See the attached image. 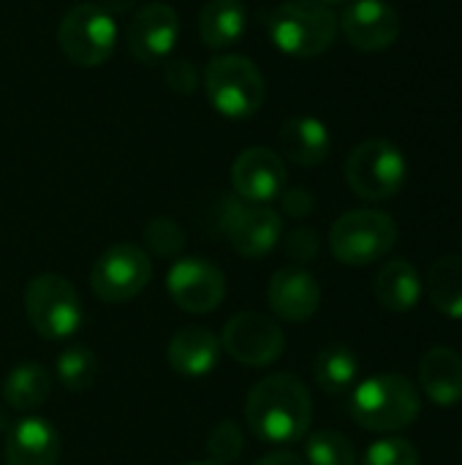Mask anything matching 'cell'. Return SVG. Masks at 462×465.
I'll return each mask as SVG.
<instances>
[{
	"label": "cell",
	"instance_id": "6da1fadb",
	"mask_svg": "<svg viewBox=\"0 0 462 465\" xmlns=\"http://www.w3.org/2000/svg\"><path fill=\"white\" fill-rule=\"evenodd\" d=\"M313 420L308 387L291 373H275L259 381L245 403V422L267 444H294L305 439Z\"/></svg>",
	"mask_w": 462,
	"mask_h": 465
},
{
	"label": "cell",
	"instance_id": "7a4b0ae2",
	"mask_svg": "<svg viewBox=\"0 0 462 465\" xmlns=\"http://www.w3.org/2000/svg\"><path fill=\"white\" fill-rule=\"evenodd\" d=\"M349 411L362 430L398 433L417 422L422 411V395L406 376L381 373L354 387Z\"/></svg>",
	"mask_w": 462,
	"mask_h": 465
},
{
	"label": "cell",
	"instance_id": "3957f363",
	"mask_svg": "<svg viewBox=\"0 0 462 465\" xmlns=\"http://www.w3.org/2000/svg\"><path fill=\"white\" fill-rule=\"evenodd\" d=\"M270 41L291 57H319L338 35V14L316 0H286L267 16Z\"/></svg>",
	"mask_w": 462,
	"mask_h": 465
},
{
	"label": "cell",
	"instance_id": "277c9868",
	"mask_svg": "<svg viewBox=\"0 0 462 465\" xmlns=\"http://www.w3.org/2000/svg\"><path fill=\"white\" fill-rule=\"evenodd\" d=\"M204 90L215 112L231 120L256 114L267 98L264 74L251 57L218 54L204 68Z\"/></svg>",
	"mask_w": 462,
	"mask_h": 465
},
{
	"label": "cell",
	"instance_id": "5b68a950",
	"mask_svg": "<svg viewBox=\"0 0 462 465\" xmlns=\"http://www.w3.org/2000/svg\"><path fill=\"white\" fill-rule=\"evenodd\" d=\"M398 223L384 210H351L332 223L329 251L346 267H368L398 245Z\"/></svg>",
	"mask_w": 462,
	"mask_h": 465
},
{
	"label": "cell",
	"instance_id": "8992f818",
	"mask_svg": "<svg viewBox=\"0 0 462 465\" xmlns=\"http://www.w3.org/2000/svg\"><path fill=\"white\" fill-rule=\"evenodd\" d=\"M349 188L365 202H384L403 191L408 180V161L389 139H365L346 161Z\"/></svg>",
	"mask_w": 462,
	"mask_h": 465
},
{
	"label": "cell",
	"instance_id": "52a82bcc",
	"mask_svg": "<svg viewBox=\"0 0 462 465\" xmlns=\"http://www.w3.org/2000/svg\"><path fill=\"white\" fill-rule=\"evenodd\" d=\"M25 313L33 330L46 341L71 338L82 327V300L63 275H35L25 289Z\"/></svg>",
	"mask_w": 462,
	"mask_h": 465
},
{
	"label": "cell",
	"instance_id": "ba28073f",
	"mask_svg": "<svg viewBox=\"0 0 462 465\" xmlns=\"http://www.w3.org/2000/svg\"><path fill=\"white\" fill-rule=\"evenodd\" d=\"M57 44L74 65L95 68L112 57L117 46V25L103 5L79 3L65 11L57 27Z\"/></svg>",
	"mask_w": 462,
	"mask_h": 465
},
{
	"label": "cell",
	"instance_id": "9c48e42d",
	"mask_svg": "<svg viewBox=\"0 0 462 465\" xmlns=\"http://www.w3.org/2000/svg\"><path fill=\"white\" fill-rule=\"evenodd\" d=\"M150 278H152L150 256L136 245L120 242L98 256L90 272V286L95 297L103 302H128L144 292Z\"/></svg>",
	"mask_w": 462,
	"mask_h": 465
},
{
	"label": "cell",
	"instance_id": "30bf717a",
	"mask_svg": "<svg viewBox=\"0 0 462 465\" xmlns=\"http://www.w3.org/2000/svg\"><path fill=\"white\" fill-rule=\"evenodd\" d=\"M221 229L231 248L248 259L267 256L283 237V221L272 207L251 204L242 199H229L223 204Z\"/></svg>",
	"mask_w": 462,
	"mask_h": 465
},
{
	"label": "cell",
	"instance_id": "8fae6325",
	"mask_svg": "<svg viewBox=\"0 0 462 465\" xmlns=\"http://www.w3.org/2000/svg\"><path fill=\"white\" fill-rule=\"evenodd\" d=\"M221 343L231 360L251 365V368H267L283 354L286 335L278 327V322H272L270 316L245 311L229 319V324L223 327Z\"/></svg>",
	"mask_w": 462,
	"mask_h": 465
},
{
	"label": "cell",
	"instance_id": "7c38bea8",
	"mask_svg": "<svg viewBox=\"0 0 462 465\" xmlns=\"http://www.w3.org/2000/svg\"><path fill=\"white\" fill-rule=\"evenodd\" d=\"M166 289L185 313H210L226 297V278L207 259H180L166 275Z\"/></svg>",
	"mask_w": 462,
	"mask_h": 465
},
{
	"label": "cell",
	"instance_id": "4fadbf2b",
	"mask_svg": "<svg viewBox=\"0 0 462 465\" xmlns=\"http://www.w3.org/2000/svg\"><path fill=\"white\" fill-rule=\"evenodd\" d=\"M177 35H180L177 11L166 3H147L128 22L125 41L133 60H139L142 65H158L169 60Z\"/></svg>",
	"mask_w": 462,
	"mask_h": 465
},
{
	"label": "cell",
	"instance_id": "5bb4252c",
	"mask_svg": "<svg viewBox=\"0 0 462 465\" xmlns=\"http://www.w3.org/2000/svg\"><path fill=\"white\" fill-rule=\"evenodd\" d=\"M338 27L354 49L384 52L400 38V14L387 0H351Z\"/></svg>",
	"mask_w": 462,
	"mask_h": 465
},
{
	"label": "cell",
	"instance_id": "9a60e30c",
	"mask_svg": "<svg viewBox=\"0 0 462 465\" xmlns=\"http://www.w3.org/2000/svg\"><path fill=\"white\" fill-rule=\"evenodd\" d=\"M231 185L237 199L251 204H270L286 191V163L275 150L248 147L231 166Z\"/></svg>",
	"mask_w": 462,
	"mask_h": 465
},
{
	"label": "cell",
	"instance_id": "2e32d148",
	"mask_svg": "<svg viewBox=\"0 0 462 465\" xmlns=\"http://www.w3.org/2000/svg\"><path fill=\"white\" fill-rule=\"evenodd\" d=\"M267 300H270V308L275 316L300 324V322H308L316 316V311L321 305V286L308 270L283 267L272 275Z\"/></svg>",
	"mask_w": 462,
	"mask_h": 465
},
{
	"label": "cell",
	"instance_id": "e0dca14e",
	"mask_svg": "<svg viewBox=\"0 0 462 465\" xmlns=\"http://www.w3.org/2000/svg\"><path fill=\"white\" fill-rule=\"evenodd\" d=\"M60 436L38 417H27L11 425L5 439V465H57Z\"/></svg>",
	"mask_w": 462,
	"mask_h": 465
},
{
	"label": "cell",
	"instance_id": "ac0fdd59",
	"mask_svg": "<svg viewBox=\"0 0 462 465\" xmlns=\"http://www.w3.org/2000/svg\"><path fill=\"white\" fill-rule=\"evenodd\" d=\"M419 387L441 409L462 403V357L447 346L425 351L419 362Z\"/></svg>",
	"mask_w": 462,
	"mask_h": 465
},
{
	"label": "cell",
	"instance_id": "d6986e66",
	"mask_svg": "<svg viewBox=\"0 0 462 465\" xmlns=\"http://www.w3.org/2000/svg\"><path fill=\"white\" fill-rule=\"evenodd\" d=\"M221 341L207 327H185L169 341V365L185 379H202L215 371Z\"/></svg>",
	"mask_w": 462,
	"mask_h": 465
},
{
	"label": "cell",
	"instance_id": "ffe728a7",
	"mask_svg": "<svg viewBox=\"0 0 462 465\" xmlns=\"http://www.w3.org/2000/svg\"><path fill=\"white\" fill-rule=\"evenodd\" d=\"M278 144H280V153L291 163H297V166H319L329 155L332 136H329V128L319 117L300 114V117H289L283 123Z\"/></svg>",
	"mask_w": 462,
	"mask_h": 465
},
{
	"label": "cell",
	"instance_id": "44dd1931",
	"mask_svg": "<svg viewBox=\"0 0 462 465\" xmlns=\"http://www.w3.org/2000/svg\"><path fill=\"white\" fill-rule=\"evenodd\" d=\"M373 292L384 311L408 313L419 302V297L425 292V281L408 259H392L378 270Z\"/></svg>",
	"mask_w": 462,
	"mask_h": 465
},
{
	"label": "cell",
	"instance_id": "7402d4cb",
	"mask_svg": "<svg viewBox=\"0 0 462 465\" xmlns=\"http://www.w3.org/2000/svg\"><path fill=\"white\" fill-rule=\"evenodd\" d=\"M248 27V8L242 0H207L199 14V35L210 49L234 46Z\"/></svg>",
	"mask_w": 462,
	"mask_h": 465
},
{
	"label": "cell",
	"instance_id": "603a6c76",
	"mask_svg": "<svg viewBox=\"0 0 462 465\" xmlns=\"http://www.w3.org/2000/svg\"><path fill=\"white\" fill-rule=\"evenodd\" d=\"M313 379L327 395H346L349 390H354L359 379V360L354 349L343 343L321 349L313 360Z\"/></svg>",
	"mask_w": 462,
	"mask_h": 465
},
{
	"label": "cell",
	"instance_id": "cb8c5ba5",
	"mask_svg": "<svg viewBox=\"0 0 462 465\" xmlns=\"http://www.w3.org/2000/svg\"><path fill=\"white\" fill-rule=\"evenodd\" d=\"M428 297L449 319H462V256H441L428 270Z\"/></svg>",
	"mask_w": 462,
	"mask_h": 465
},
{
	"label": "cell",
	"instance_id": "d4e9b609",
	"mask_svg": "<svg viewBox=\"0 0 462 465\" xmlns=\"http://www.w3.org/2000/svg\"><path fill=\"white\" fill-rule=\"evenodd\" d=\"M52 392V379L46 373V368L25 362L19 368H14L3 384V401L16 409V411H35L46 403Z\"/></svg>",
	"mask_w": 462,
	"mask_h": 465
},
{
	"label": "cell",
	"instance_id": "484cf974",
	"mask_svg": "<svg viewBox=\"0 0 462 465\" xmlns=\"http://www.w3.org/2000/svg\"><path fill=\"white\" fill-rule=\"evenodd\" d=\"M308 465H357V447L338 430H316L305 444Z\"/></svg>",
	"mask_w": 462,
	"mask_h": 465
},
{
	"label": "cell",
	"instance_id": "4316f807",
	"mask_svg": "<svg viewBox=\"0 0 462 465\" xmlns=\"http://www.w3.org/2000/svg\"><path fill=\"white\" fill-rule=\"evenodd\" d=\"M57 379L65 390L71 392H84L93 387L95 376H98V362L95 354L84 346H71L57 357Z\"/></svg>",
	"mask_w": 462,
	"mask_h": 465
},
{
	"label": "cell",
	"instance_id": "83f0119b",
	"mask_svg": "<svg viewBox=\"0 0 462 465\" xmlns=\"http://www.w3.org/2000/svg\"><path fill=\"white\" fill-rule=\"evenodd\" d=\"M245 450V439L242 430L237 428V422L223 420L212 428V433L207 436V452L212 458V463L229 465L234 463Z\"/></svg>",
	"mask_w": 462,
	"mask_h": 465
},
{
	"label": "cell",
	"instance_id": "f1b7e54d",
	"mask_svg": "<svg viewBox=\"0 0 462 465\" xmlns=\"http://www.w3.org/2000/svg\"><path fill=\"white\" fill-rule=\"evenodd\" d=\"M144 242L155 256H177L185 248V232L169 218H155L144 226Z\"/></svg>",
	"mask_w": 462,
	"mask_h": 465
},
{
	"label": "cell",
	"instance_id": "f546056e",
	"mask_svg": "<svg viewBox=\"0 0 462 465\" xmlns=\"http://www.w3.org/2000/svg\"><path fill=\"white\" fill-rule=\"evenodd\" d=\"M362 465H419V452L406 439H381L368 447Z\"/></svg>",
	"mask_w": 462,
	"mask_h": 465
},
{
	"label": "cell",
	"instance_id": "4dcf8cb0",
	"mask_svg": "<svg viewBox=\"0 0 462 465\" xmlns=\"http://www.w3.org/2000/svg\"><path fill=\"white\" fill-rule=\"evenodd\" d=\"M163 82H166L174 93L188 95V93L196 90L199 74H196V68H193V63H191L188 57H169V60L163 63Z\"/></svg>",
	"mask_w": 462,
	"mask_h": 465
},
{
	"label": "cell",
	"instance_id": "1f68e13d",
	"mask_svg": "<svg viewBox=\"0 0 462 465\" xmlns=\"http://www.w3.org/2000/svg\"><path fill=\"white\" fill-rule=\"evenodd\" d=\"M286 253L294 262H313L319 256V234L313 229H305V226L289 232V237H286Z\"/></svg>",
	"mask_w": 462,
	"mask_h": 465
},
{
	"label": "cell",
	"instance_id": "d6a6232c",
	"mask_svg": "<svg viewBox=\"0 0 462 465\" xmlns=\"http://www.w3.org/2000/svg\"><path fill=\"white\" fill-rule=\"evenodd\" d=\"M280 196H283V210H286V215H291V218H305V215H310L313 207H316L313 193L305 191V188H291V191H283Z\"/></svg>",
	"mask_w": 462,
	"mask_h": 465
},
{
	"label": "cell",
	"instance_id": "836d02e7",
	"mask_svg": "<svg viewBox=\"0 0 462 465\" xmlns=\"http://www.w3.org/2000/svg\"><path fill=\"white\" fill-rule=\"evenodd\" d=\"M253 465H305V460L294 452H272V455H264L261 460H256Z\"/></svg>",
	"mask_w": 462,
	"mask_h": 465
},
{
	"label": "cell",
	"instance_id": "e575fe53",
	"mask_svg": "<svg viewBox=\"0 0 462 465\" xmlns=\"http://www.w3.org/2000/svg\"><path fill=\"white\" fill-rule=\"evenodd\" d=\"M103 3H106V11L112 14H125L136 5V0H103Z\"/></svg>",
	"mask_w": 462,
	"mask_h": 465
},
{
	"label": "cell",
	"instance_id": "d590c367",
	"mask_svg": "<svg viewBox=\"0 0 462 465\" xmlns=\"http://www.w3.org/2000/svg\"><path fill=\"white\" fill-rule=\"evenodd\" d=\"M11 430V420H8V414L3 411V406H0V433H8Z\"/></svg>",
	"mask_w": 462,
	"mask_h": 465
},
{
	"label": "cell",
	"instance_id": "8d00e7d4",
	"mask_svg": "<svg viewBox=\"0 0 462 465\" xmlns=\"http://www.w3.org/2000/svg\"><path fill=\"white\" fill-rule=\"evenodd\" d=\"M316 3H324V5H340V3H349V0H316Z\"/></svg>",
	"mask_w": 462,
	"mask_h": 465
},
{
	"label": "cell",
	"instance_id": "74e56055",
	"mask_svg": "<svg viewBox=\"0 0 462 465\" xmlns=\"http://www.w3.org/2000/svg\"><path fill=\"white\" fill-rule=\"evenodd\" d=\"M188 465H218V463H212V460H210V463H188Z\"/></svg>",
	"mask_w": 462,
	"mask_h": 465
}]
</instances>
